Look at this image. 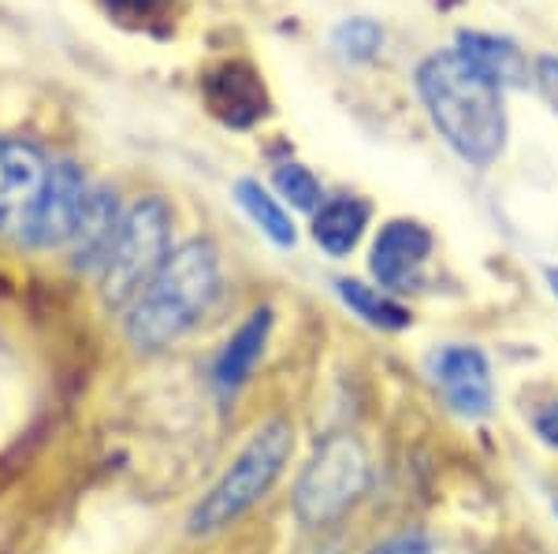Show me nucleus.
<instances>
[{
  "mask_svg": "<svg viewBox=\"0 0 558 554\" xmlns=\"http://www.w3.org/2000/svg\"><path fill=\"white\" fill-rule=\"evenodd\" d=\"M421 101L462 160L488 168L507 141V112L502 86H495L484 71H476L462 52H436L417 67Z\"/></svg>",
  "mask_w": 558,
  "mask_h": 554,
  "instance_id": "nucleus-1",
  "label": "nucleus"
},
{
  "mask_svg": "<svg viewBox=\"0 0 558 554\" xmlns=\"http://www.w3.org/2000/svg\"><path fill=\"white\" fill-rule=\"evenodd\" d=\"M168 0H108V8H116L120 15H131V20H138V15L146 12H157V8H165Z\"/></svg>",
  "mask_w": 558,
  "mask_h": 554,
  "instance_id": "nucleus-22",
  "label": "nucleus"
},
{
  "mask_svg": "<svg viewBox=\"0 0 558 554\" xmlns=\"http://www.w3.org/2000/svg\"><path fill=\"white\" fill-rule=\"evenodd\" d=\"M120 223H123V212H120V201H116V190H108V186H89L83 217H78V227H75V235H71L78 272H89V268L105 264Z\"/></svg>",
  "mask_w": 558,
  "mask_h": 554,
  "instance_id": "nucleus-11",
  "label": "nucleus"
},
{
  "mask_svg": "<svg viewBox=\"0 0 558 554\" xmlns=\"http://www.w3.org/2000/svg\"><path fill=\"white\" fill-rule=\"evenodd\" d=\"M272 183H276V190L294 205V209L313 212L320 205V183L313 178L310 168H302V164H279L276 175H272Z\"/></svg>",
  "mask_w": 558,
  "mask_h": 554,
  "instance_id": "nucleus-17",
  "label": "nucleus"
},
{
  "mask_svg": "<svg viewBox=\"0 0 558 554\" xmlns=\"http://www.w3.org/2000/svg\"><path fill=\"white\" fill-rule=\"evenodd\" d=\"M52 164L34 141L0 138V235L23 238L45 198Z\"/></svg>",
  "mask_w": 558,
  "mask_h": 554,
  "instance_id": "nucleus-6",
  "label": "nucleus"
},
{
  "mask_svg": "<svg viewBox=\"0 0 558 554\" xmlns=\"http://www.w3.org/2000/svg\"><path fill=\"white\" fill-rule=\"evenodd\" d=\"M291 451H294V428L287 421H268L265 428H257L254 440L242 446V454L231 461V469L194 506L191 532L194 535L220 532L235 517L246 514L254 503H260L272 491L283 466L291 461Z\"/></svg>",
  "mask_w": 558,
  "mask_h": 554,
  "instance_id": "nucleus-3",
  "label": "nucleus"
},
{
  "mask_svg": "<svg viewBox=\"0 0 558 554\" xmlns=\"http://www.w3.org/2000/svg\"><path fill=\"white\" fill-rule=\"evenodd\" d=\"M235 198H239L242 209H246V217L254 220L276 246H294V238H299V235H294V223L283 212V205H279L272 194L265 190V186L254 183V178H239Z\"/></svg>",
  "mask_w": 558,
  "mask_h": 554,
  "instance_id": "nucleus-16",
  "label": "nucleus"
},
{
  "mask_svg": "<svg viewBox=\"0 0 558 554\" xmlns=\"http://www.w3.org/2000/svg\"><path fill=\"white\" fill-rule=\"evenodd\" d=\"M368 227V205L362 198H336L328 201L313 220V238L324 254L331 257H347L350 249L362 243Z\"/></svg>",
  "mask_w": 558,
  "mask_h": 554,
  "instance_id": "nucleus-14",
  "label": "nucleus"
},
{
  "mask_svg": "<svg viewBox=\"0 0 558 554\" xmlns=\"http://www.w3.org/2000/svg\"><path fill=\"white\" fill-rule=\"evenodd\" d=\"M268 332H272V309L250 312L246 324H242L239 332L223 343L220 357H216V369H213L216 387H220V391H239L242 383L250 380L254 365L260 361V354H265Z\"/></svg>",
  "mask_w": 558,
  "mask_h": 554,
  "instance_id": "nucleus-12",
  "label": "nucleus"
},
{
  "mask_svg": "<svg viewBox=\"0 0 558 554\" xmlns=\"http://www.w3.org/2000/svg\"><path fill=\"white\" fill-rule=\"evenodd\" d=\"M220 294V254L213 243H194L172 249L157 280L128 306V338L142 350H160L186 335L209 312Z\"/></svg>",
  "mask_w": 558,
  "mask_h": 554,
  "instance_id": "nucleus-2",
  "label": "nucleus"
},
{
  "mask_svg": "<svg viewBox=\"0 0 558 554\" xmlns=\"http://www.w3.org/2000/svg\"><path fill=\"white\" fill-rule=\"evenodd\" d=\"M368 484V458L354 435H328L313 451L294 488V514L305 525H328L362 498Z\"/></svg>",
  "mask_w": 558,
  "mask_h": 554,
  "instance_id": "nucleus-5",
  "label": "nucleus"
},
{
  "mask_svg": "<svg viewBox=\"0 0 558 554\" xmlns=\"http://www.w3.org/2000/svg\"><path fill=\"white\" fill-rule=\"evenodd\" d=\"M336 291H339V298H343V306L354 309L365 324L380 328V332H402V328H410V320H413L410 309L399 306L391 294L368 287L362 280H339Z\"/></svg>",
  "mask_w": 558,
  "mask_h": 554,
  "instance_id": "nucleus-15",
  "label": "nucleus"
},
{
  "mask_svg": "<svg viewBox=\"0 0 558 554\" xmlns=\"http://www.w3.org/2000/svg\"><path fill=\"white\" fill-rule=\"evenodd\" d=\"M547 283H551L555 298H558V268H547Z\"/></svg>",
  "mask_w": 558,
  "mask_h": 554,
  "instance_id": "nucleus-23",
  "label": "nucleus"
},
{
  "mask_svg": "<svg viewBox=\"0 0 558 554\" xmlns=\"http://www.w3.org/2000/svg\"><path fill=\"white\" fill-rule=\"evenodd\" d=\"M458 52H462L476 71H484L495 86H521L529 75L525 57H521V49L510 38L465 30V34H458Z\"/></svg>",
  "mask_w": 558,
  "mask_h": 554,
  "instance_id": "nucleus-13",
  "label": "nucleus"
},
{
  "mask_svg": "<svg viewBox=\"0 0 558 554\" xmlns=\"http://www.w3.org/2000/svg\"><path fill=\"white\" fill-rule=\"evenodd\" d=\"M172 209L160 198H142L123 212L116 243L101 264V294L112 309H128L172 254Z\"/></svg>",
  "mask_w": 558,
  "mask_h": 554,
  "instance_id": "nucleus-4",
  "label": "nucleus"
},
{
  "mask_svg": "<svg viewBox=\"0 0 558 554\" xmlns=\"http://www.w3.org/2000/svg\"><path fill=\"white\" fill-rule=\"evenodd\" d=\"M205 101L213 115L228 127H254L268 112V97L260 86L257 71L246 64H220L205 75Z\"/></svg>",
  "mask_w": 558,
  "mask_h": 554,
  "instance_id": "nucleus-10",
  "label": "nucleus"
},
{
  "mask_svg": "<svg viewBox=\"0 0 558 554\" xmlns=\"http://www.w3.org/2000/svg\"><path fill=\"white\" fill-rule=\"evenodd\" d=\"M536 435L547 446H555V451H558V402H551V406H544L536 414Z\"/></svg>",
  "mask_w": 558,
  "mask_h": 554,
  "instance_id": "nucleus-21",
  "label": "nucleus"
},
{
  "mask_svg": "<svg viewBox=\"0 0 558 554\" xmlns=\"http://www.w3.org/2000/svg\"><path fill=\"white\" fill-rule=\"evenodd\" d=\"M336 41H339V49H343L350 60H368L376 49H380L384 34H380V26H376L373 20H350L347 26H339Z\"/></svg>",
  "mask_w": 558,
  "mask_h": 554,
  "instance_id": "nucleus-18",
  "label": "nucleus"
},
{
  "mask_svg": "<svg viewBox=\"0 0 558 554\" xmlns=\"http://www.w3.org/2000/svg\"><path fill=\"white\" fill-rule=\"evenodd\" d=\"M436 383L458 417L481 421L492 414V365L476 346H447L436 357Z\"/></svg>",
  "mask_w": 558,
  "mask_h": 554,
  "instance_id": "nucleus-9",
  "label": "nucleus"
},
{
  "mask_svg": "<svg viewBox=\"0 0 558 554\" xmlns=\"http://www.w3.org/2000/svg\"><path fill=\"white\" fill-rule=\"evenodd\" d=\"M428 254H432L428 227H421V223H413V220H391L380 231V238H376L368 268H373L380 287L413 291L421 283V275H425Z\"/></svg>",
  "mask_w": 558,
  "mask_h": 554,
  "instance_id": "nucleus-8",
  "label": "nucleus"
},
{
  "mask_svg": "<svg viewBox=\"0 0 558 554\" xmlns=\"http://www.w3.org/2000/svg\"><path fill=\"white\" fill-rule=\"evenodd\" d=\"M86 194H89V186L83 172H78L71 160H57L49 175V186H45V198L38 205V212H34L31 227H26L23 243L38 246V249L68 246L78 227V217H83Z\"/></svg>",
  "mask_w": 558,
  "mask_h": 554,
  "instance_id": "nucleus-7",
  "label": "nucleus"
},
{
  "mask_svg": "<svg viewBox=\"0 0 558 554\" xmlns=\"http://www.w3.org/2000/svg\"><path fill=\"white\" fill-rule=\"evenodd\" d=\"M536 86L539 94L558 109V57H539L536 60Z\"/></svg>",
  "mask_w": 558,
  "mask_h": 554,
  "instance_id": "nucleus-19",
  "label": "nucleus"
},
{
  "mask_svg": "<svg viewBox=\"0 0 558 554\" xmlns=\"http://www.w3.org/2000/svg\"><path fill=\"white\" fill-rule=\"evenodd\" d=\"M373 554H432V547H428L425 535L407 532V535H395V540L380 543V547H376Z\"/></svg>",
  "mask_w": 558,
  "mask_h": 554,
  "instance_id": "nucleus-20",
  "label": "nucleus"
}]
</instances>
